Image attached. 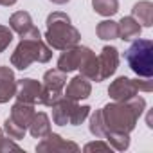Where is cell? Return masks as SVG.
Returning <instances> with one entry per match:
<instances>
[{
    "mask_svg": "<svg viewBox=\"0 0 153 153\" xmlns=\"http://www.w3.org/2000/svg\"><path fill=\"white\" fill-rule=\"evenodd\" d=\"M144 110H146V99L140 97L139 94L128 101L108 103L105 108H101L106 131H124V133L133 131Z\"/></svg>",
    "mask_w": 153,
    "mask_h": 153,
    "instance_id": "obj_1",
    "label": "cell"
},
{
    "mask_svg": "<svg viewBox=\"0 0 153 153\" xmlns=\"http://www.w3.org/2000/svg\"><path fill=\"white\" fill-rule=\"evenodd\" d=\"M81 40V33L70 24V16L61 11H54L47 16V31H45V42L51 45V49L65 51L68 47L78 45Z\"/></svg>",
    "mask_w": 153,
    "mask_h": 153,
    "instance_id": "obj_2",
    "label": "cell"
},
{
    "mask_svg": "<svg viewBox=\"0 0 153 153\" xmlns=\"http://www.w3.org/2000/svg\"><path fill=\"white\" fill-rule=\"evenodd\" d=\"M52 58V49L42 40H27V38H20V43L16 45L15 52L11 54V65L18 70H25L29 68L34 61L38 63H47Z\"/></svg>",
    "mask_w": 153,
    "mask_h": 153,
    "instance_id": "obj_3",
    "label": "cell"
},
{
    "mask_svg": "<svg viewBox=\"0 0 153 153\" xmlns=\"http://www.w3.org/2000/svg\"><path fill=\"white\" fill-rule=\"evenodd\" d=\"M124 59L128 61L130 68L139 78H151L153 76V42L135 38V42L126 49Z\"/></svg>",
    "mask_w": 153,
    "mask_h": 153,
    "instance_id": "obj_4",
    "label": "cell"
},
{
    "mask_svg": "<svg viewBox=\"0 0 153 153\" xmlns=\"http://www.w3.org/2000/svg\"><path fill=\"white\" fill-rule=\"evenodd\" d=\"M42 94H43V85L33 78H24L16 81V101L29 103V105H42Z\"/></svg>",
    "mask_w": 153,
    "mask_h": 153,
    "instance_id": "obj_5",
    "label": "cell"
},
{
    "mask_svg": "<svg viewBox=\"0 0 153 153\" xmlns=\"http://www.w3.org/2000/svg\"><path fill=\"white\" fill-rule=\"evenodd\" d=\"M36 151H40V153H45V151L47 153H52V151H79V146L72 140L63 139L58 133L51 131L47 137H43L36 144Z\"/></svg>",
    "mask_w": 153,
    "mask_h": 153,
    "instance_id": "obj_6",
    "label": "cell"
},
{
    "mask_svg": "<svg viewBox=\"0 0 153 153\" xmlns=\"http://www.w3.org/2000/svg\"><path fill=\"white\" fill-rule=\"evenodd\" d=\"M137 94H139V90H137L133 79L126 78V76H119V78L115 81H112L110 87H108V96L114 101H128Z\"/></svg>",
    "mask_w": 153,
    "mask_h": 153,
    "instance_id": "obj_7",
    "label": "cell"
},
{
    "mask_svg": "<svg viewBox=\"0 0 153 153\" xmlns=\"http://www.w3.org/2000/svg\"><path fill=\"white\" fill-rule=\"evenodd\" d=\"M99 59V70H101V79H108L110 76L115 74L119 67V51L114 45H105L101 49V54L97 56Z\"/></svg>",
    "mask_w": 153,
    "mask_h": 153,
    "instance_id": "obj_8",
    "label": "cell"
},
{
    "mask_svg": "<svg viewBox=\"0 0 153 153\" xmlns=\"http://www.w3.org/2000/svg\"><path fill=\"white\" fill-rule=\"evenodd\" d=\"M92 94V85H90V79H87L85 76H76L72 78L67 85V90L63 92L65 97L72 99V101H81V99H87L90 97Z\"/></svg>",
    "mask_w": 153,
    "mask_h": 153,
    "instance_id": "obj_9",
    "label": "cell"
},
{
    "mask_svg": "<svg viewBox=\"0 0 153 153\" xmlns=\"http://www.w3.org/2000/svg\"><path fill=\"white\" fill-rule=\"evenodd\" d=\"M78 70H81V76H85V78L90 79V81H96V83L103 81L101 79V70H99V59H97L96 52L92 49H88V47L85 49V54H83V58L79 61Z\"/></svg>",
    "mask_w": 153,
    "mask_h": 153,
    "instance_id": "obj_10",
    "label": "cell"
},
{
    "mask_svg": "<svg viewBox=\"0 0 153 153\" xmlns=\"http://www.w3.org/2000/svg\"><path fill=\"white\" fill-rule=\"evenodd\" d=\"M85 49L87 47H81V45H74V47H68L61 52V56L58 58V68L63 70V72H74L78 70L79 67V61L85 54Z\"/></svg>",
    "mask_w": 153,
    "mask_h": 153,
    "instance_id": "obj_11",
    "label": "cell"
},
{
    "mask_svg": "<svg viewBox=\"0 0 153 153\" xmlns=\"http://www.w3.org/2000/svg\"><path fill=\"white\" fill-rule=\"evenodd\" d=\"M78 106V101H72L68 97H61L58 103H54L51 108H52V121L54 124L58 126H67L70 123V117H72V112L74 108Z\"/></svg>",
    "mask_w": 153,
    "mask_h": 153,
    "instance_id": "obj_12",
    "label": "cell"
},
{
    "mask_svg": "<svg viewBox=\"0 0 153 153\" xmlns=\"http://www.w3.org/2000/svg\"><path fill=\"white\" fill-rule=\"evenodd\" d=\"M16 94V79L11 67H0V103H7Z\"/></svg>",
    "mask_w": 153,
    "mask_h": 153,
    "instance_id": "obj_13",
    "label": "cell"
},
{
    "mask_svg": "<svg viewBox=\"0 0 153 153\" xmlns=\"http://www.w3.org/2000/svg\"><path fill=\"white\" fill-rule=\"evenodd\" d=\"M34 114H36L34 105L16 101V103L11 106V115H9V117H11L16 124H20V126H24V128H29V124H31Z\"/></svg>",
    "mask_w": 153,
    "mask_h": 153,
    "instance_id": "obj_14",
    "label": "cell"
},
{
    "mask_svg": "<svg viewBox=\"0 0 153 153\" xmlns=\"http://www.w3.org/2000/svg\"><path fill=\"white\" fill-rule=\"evenodd\" d=\"M119 24V38L124 42H133L135 38L140 36L142 25L133 18V16H123Z\"/></svg>",
    "mask_w": 153,
    "mask_h": 153,
    "instance_id": "obj_15",
    "label": "cell"
},
{
    "mask_svg": "<svg viewBox=\"0 0 153 153\" xmlns=\"http://www.w3.org/2000/svg\"><path fill=\"white\" fill-rule=\"evenodd\" d=\"M131 16L142 25V27H151L153 25V4L149 0H140L131 9Z\"/></svg>",
    "mask_w": 153,
    "mask_h": 153,
    "instance_id": "obj_16",
    "label": "cell"
},
{
    "mask_svg": "<svg viewBox=\"0 0 153 153\" xmlns=\"http://www.w3.org/2000/svg\"><path fill=\"white\" fill-rule=\"evenodd\" d=\"M29 131L34 139H43L51 133V119L45 112H36L31 124H29Z\"/></svg>",
    "mask_w": 153,
    "mask_h": 153,
    "instance_id": "obj_17",
    "label": "cell"
},
{
    "mask_svg": "<svg viewBox=\"0 0 153 153\" xmlns=\"http://www.w3.org/2000/svg\"><path fill=\"white\" fill-rule=\"evenodd\" d=\"M33 25H34L33 24V18H31V15L27 11H16V13H13L9 16V29L13 33L20 34V36L25 34Z\"/></svg>",
    "mask_w": 153,
    "mask_h": 153,
    "instance_id": "obj_18",
    "label": "cell"
},
{
    "mask_svg": "<svg viewBox=\"0 0 153 153\" xmlns=\"http://www.w3.org/2000/svg\"><path fill=\"white\" fill-rule=\"evenodd\" d=\"M45 88H52V90H63V87L67 85V72L59 70V68H51L43 74V83Z\"/></svg>",
    "mask_w": 153,
    "mask_h": 153,
    "instance_id": "obj_19",
    "label": "cell"
},
{
    "mask_svg": "<svg viewBox=\"0 0 153 153\" xmlns=\"http://www.w3.org/2000/svg\"><path fill=\"white\" fill-rule=\"evenodd\" d=\"M105 139L110 144V148H114L117 151H126L130 148V133H124V131H106Z\"/></svg>",
    "mask_w": 153,
    "mask_h": 153,
    "instance_id": "obj_20",
    "label": "cell"
},
{
    "mask_svg": "<svg viewBox=\"0 0 153 153\" xmlns=\"http://www.w3.org/2000/svg\"><path fill=\"white\" fill-rule=\"evenodd\" d=\"M96 33L99 40H115L119 38V24L114 20H103L97 24Z\"/></svg>",
    "mask_w": 153,
    "mask_h": 153,
    "instance_id": "obj_21",
    "label": "cell"
},
{
    "mask_svg": "<svg viewBox=\"0 0 153 153\" xmlns=\"http://www.w3.org/2000/svg\"><path fill=\"white\" fill-rule=\"evenodd\" d=\"M92 7L101 16H114L119 11V0H92Z\"/></svg>",
    "mask_w": 153,
    "mask_h": 153,
    "instance_id": "obj_22",
    "label": "cell"
},
{
    "mask_svg": "<svg viewBox=\"0 0 153 153\" xmlns=\"http://www.w3.org/2000/svg\"><path fill=\"white\" fill-rule=\"evenodd\" d=\"M88 130H90V133H92L96 139H105L106 128H105V123H103V114H101V110H96V112L90 115Z\"/></svg>",
    "mask_w": 153,
    "mask_h": 153,
    "instance_id": "obj_23",
    "label": "cell"
},
{
    "mask_svg": "<svg viewBox=\"0 0 153 153\" xmlns=\"http://www.w3.org/2000/svg\"><path fill=\"white\" fill-rule=\"evenodd\" d=\"M4 131L7 133V137H9V139H13V140H20V139H24V137H25L27 128H24V126L16 124L11 117H7V119L4 121Z\"/></svg>",
    "mask_w": 153,
    "mask_h": 153,
    "instance_id": "obj_24",
    "label": "cell"
},
{
    "mask_svg": "<svg viewBox=\"0 0 153 153\" xmlns=\"http://www.w3.org/2000/svg\"><path fill=\"white\" fill-rule=\"evenodd\" d=\"M90 115V106H87V105H83V106H76L74 108V112H72V117H70V126H79L87 117Z\"/></svg>",
    "mask_w": 153,
    "mask_h": 153,
    "instance_id": "obj_25",
    "label": "cell"
},
{
    "mask_svg": "<svg viewBox=\"0 0 153 153\" xmlns=\"http://www.w3.org/2000/svg\"><path fill=\"white\" fill-rule=\"evenodd\" d=\"M61 97H63V90H52V88H45V87H43L42 105H43V106H52V105L58 103Z\"/></svg>",
    "mask_w": 153,
    "mask_h": 153,
    "instance_id": "obj_26",
    "label": "cell"
},
{
    "mask_svg": "<svg viewBox=\"0 0 153 153\" xmlns=\"http://www.w3.org/2000/svg\"><path fill=\"white\" fill-rule=\"evenodd\" d=\"M13 42V31L0 24V52H4Z\"/></svg>",
    "mask_w": 153,
    "mask_h": 153,
    "instance_id": "obj_27",
    "label": "cell"
},
{
    "mask_svg": "<svg viewBox=\"0 0 153 153\" xmlns=\"http://www.w3.org/2000/svg\"><path fill=\"white\" fill-rule=\"evenodd\" d=\"M4 151H20V146L13 142V139L4 137V130L0 128V153Z\"/></svg>",
    "mask_w": 153,
    "mask_h": 153,
    "instance_id": "obj_28",
    "label": "cell"
},
{
    "mask_svg": "<svg viewBox=\"0 0 153 153\" xmlns=\"http://www.w3.org/2000/svg\"><path fill=\"white\" fill-rule=\"evenodd\" d=\"M110 144L108 142H103V140H94V142H88L85 144L83 151H110Z\"/></svg>",
    "mask_w": 153,
    "mask_h": 153,
    "instance_id": "obj_29",
    "label": "cell"
},
{
    "mask_svg": "<svg viewBox=\"0 0 153 153\" xmlns=\"http://www.w3.org/2000/svg\"><path fill=\"white\" fill-rule=\"evenodd\" d=\"M133 83H135V87H137V90L139 92H151L153 90V81H151V78H142V79H133Z\"/></svg>",
    "mask_w": 153,
    "mask_h": 153,
    "instance_id": "obj_30",
    "label": "cell"
},
{
    "mask_svg": "<svg viewBox=\"0 0 153 153\" xmlns=\"http://www.w3.org/2000/svg\"><path fill=\"white\" fill-rule=\"evenodd\" d=\"M18 2V0H2V6H6V7H11V6H15Z\"/></svg>",
    "mask_w": 153,
    "mask_h": 153,
    "instance_id": "obj_31",
    "label": "cell"
},
{
    "mask_svg": "<svg viewBox=\"0 0 153 153\" xmlns=\"http://www.w3.org/2000/svg\"><path fill=\"white\" fill-rule=\"evenodd\" d=\"M49 2H52V4H58V6H63V4L70 2V0H49Z\"/></svg>",
    "mask_w": 153,
    "mask_h": 153,
    "instance_id": "obj_32",
    "label": "cell"
},
{
    "mask_svg": "<svg viewBox=\"0 0 153 153\" xmlns=\"http://www.w3.org/2000/svg\"><path fill=\"white\" fill-rule=\"evenodd\" d=\"M0 6H2V0H0Z\"/></svg>",
    "mask_w": 153,
    "mask_h": 153,
    "instance_id": "obj_33",
    "label": "cell"
}]
</instances>
